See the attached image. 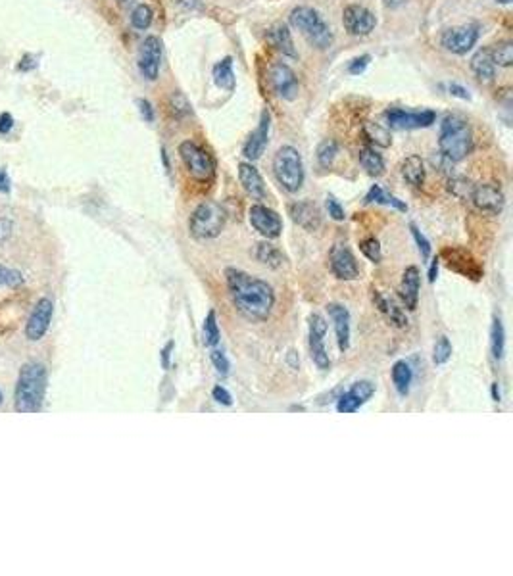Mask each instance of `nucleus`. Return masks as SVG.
<instances>
[{"mask_svg":"<svg viewBox=\"0 0 513 576\" xmlns=\"http://www.w3.org/2000/svg\"><path fill=\"white\" fill-rule=\"evenodd\" d=\"M256 258L260 263H264V265H267V267L272 269H279L281 265L285 263V256H283V252H281L275 244L267 242V240L258 244Z\"/></svg>","mask_w":513,"mask_h":576,"instance_id":"2f4dec72","label":"nucleus"},{"mask_svg":"<svg viewBox=\"0 0 513 576\" xmlns=\"http://www.w3.org/2000/svg\"><path fill=\"white\" fill-rule=\"evenodd\" d=\"M438 148L444 158L452 163L466 160L471 148H473V135L466 119L458 115L444 117L440 125V137H438Z\"/></svg>","mask_w":513,"mask_h":576,"instance_id":"7ed1b4c3","label":"nucleus"},{"mask_svg":"<svg viewBox=\"0 0 513 576\" xmlns=\"http://www.w3.org/2000/svg\"><path fill=\"white\" fill-rule=\"evenodd\" d=\"M419 286H421V275L417 267H408L402 275V283L398 286V296L402 300L408 309H415L417 302H419Z\"/></svg>","mask_w":513,"mask_h":576,"instance_id":"5701e85b","label":"nucleus"},{"mask_svg":"<svg viewBox=\"0 0 513 576\" xmlns=\"http://www.w3.org/2000/svg\"><path fill=\"white\" fill-rule=\"evenodd\" d=\"M273 173L287 192H298L304 184V161L295 146H281L273 158Z\"/></svg>","mask_w":513,"mask_h":576,"instance_id":"39448f33","label":"nucleus"},{"mask_svg":"<svg viewBox=\"0 0 513 576\" xmlns=\"http://www.w3.org/2000/svg\"><path fill=\"white\" fill-rule=\"evenodd\" d=\"M181 6H185L187 10H198L200 8V0H177Z\"/></svg>","mask_w":513,"mask_h":576,"instance_id":"052dcab7","label":"nucleus"},{"mask_svg":"<svg viewBox=\"0 0 513 576\" xmlns=\"http://www.w3.org/2000/svg\"><path fill=\"white\" fill-rule=\"evenodd\" d=\"M373 302L375 306L379 307V311H381L387 319H389L392 325H396V327H400V329H404V327H408V317H406V313L400 309V307L392 302V300L385 298V296H381L379 292L373 290Z\"/></svg>","mask_w":513,"mask_h":576,"instance_id":"a878e982","label":"nucleus"},{"mask_svg":"<svg viewBox=\"0 0 513 576\" xmlns=\"http://www.w3.org/2000/svg\"><path fill=\"white\" fill-rule=\"evenodd\" d=\"M179 156L188 173L198 181H210L216 173V161L202 146L193 140H185L179 145Z\"/></svg>","mask_w":513,"mask_h":576,"instance_id":"0eeeda50","label":"nucleus"},{"mask_svg":"<svg viewBox=\"0 0 513 576\" xmlns=\"http://www.w3.org/2000/svg\"><path fill=\"white\" fill-rule=\"evenodd\" d=\"M329 267L339 281H356L359 276L358 261L346 244L333 246L329 253Z\"/></svg>","mask_w":513,"mask_h":576,"instance_id":"9b49d317","label":"nucleus"},{"mask_svg":"<svg viewBox=\"0 0 513 576\" xmlns=\"http://www.w3.org/2000/svg\"><path fill=\"white\" fill-rule=\"evenodd\" d=\"M52 313H54L52 300L40 298L35 304V307H33L31 315L27 319V325H25V337H27V340L37 342V340H40V338L47 334L50 321H52Z\"/></svg>","mask_w":513,"mask_h":576,"instance_id":"ddd939ff","label":"nucleus"},{"mask_svg":"<svg viewBox=\"0 0 513 576\" xmlns=\"http://www.w3.org/2000/svg\"><path fill=\"white\" fill-rule=\"evenodd\" d=\"M348 394H350L352 398L358 401L359 406H364V404L369 401L371 396L375 394V386L371 381H358V383L352 384V388L348 390Z\"/></svg>","mask_w":513,"mask_h":576,"instance_id":"58836bf2","label":"nucleus"},{"mask_svg":"<svg viewBox=\"0 0 513 576\" xmlns=\"http://www.w3.org/2000/svg\"><path fill=\"white\" fill-rule=\"evenodd\" d=\"M359 250L362 253L366 256L367 260L373 261V263H379L382 260V252H381V244L377 238H366L362 244H359Z\"/></svg>","mask_w":513,"mask_h":576,"instance_id":"79ce46f5","label":"nucleus"},{"mask_svg":"<svg viewBox=\"0 0 513 576\" xmlns=\"http://www.w3.org/2000/svg\"><path fill=\"white\" fill-rule=\"evenodd\" d=\"M162 64V40L158 37H147L139 50V71L147 81H156Z\"/></svg>","mask_w":513,"mask_h":576,"instance_id":"4468645a","label":"nucleus"},{"mask_svg":"<svg viewBox=\"0 0 513 576\" xmlns=\"http://www.w3.org/2000/svg\"><path fill=\"white\" fill-rule=\"evenodd\" d=\"M479 27L469 23V25H459V27H452V29L444 31L440 43L443 46L452 54H458L463 56L469 50H473V46L479 40Z\"/></svg>","mask_w":513,"mask_h":576,"instance_id":"1a4fd4ad","label":"nucleus"},{"mask_svg":"<svg viewBox=\"0 0 513 576\" xmlns=\"http://www.w3.org/2000/svg\"><path fill=\"white\" fill-rule=\"evenodd\" d=\"M171 350H173V342H168V344L163 346V350H162V367L163 369H170V360H171Z\"/></svg>","mask_w":513,"mask_h":576,"instance_id":"13d9d810","label":"nucleus"},{"mask_svg":"<svg viewBox=\"0 0 513 576\" xmlns=\"http://www.w3.org/2000/svg\"><path fill=\"white\" fill-rule=\"evenodd\" d=\"M137 106H139V112L140 115H142V119L147 123H152L154 121V108H152V104L148 102L147 98H139L137 100Z\"/></svg>","mask_w":513,"mask_h":576,"instance_id":"603ef678","label":"nucleus"},{"mask_svg":"<svg viewBox=\"0 0 513 576\" xmlns=\"http://www.w3.org/2000/svg\"><path fill=\"white\" fill-rule=\"evenodd\" d=\"M358 158L362 168L367 171V175L379 177L385 173V160H382L381 154L375 152V148H371V146H362Z\"/></svg>","mask_w":513,"mask_h":576,"instance_id":"c756f323","label":"nucleus"},{"mask_svg":"<svg viewBox=\"0 0 513 576\" xmlns=\"http://www.w3.org/2000/svg\"><path fill=\"white\" fill-rule=\"evenodd\" d=\"M239 181H241L242 189L246 191V194L252 196L254 200L267 198L264 179H262L260 171H258L250 161H242V163H239Z\"/></svg>","mask_w":513,"mask_h":576,"instance_id":"412c9836","label":"nucleus"},{"mask_svg":"<svg viewBox=\"0 0 513 576\" xmlns=\"http://www.w3.org/2000/svg\"><path fill=\"white\" fill-rule=\"evenodd\" d=\"M359 407L362 406H359L358 401H356V399L352 398L350 394L346 392V394L339 399V404H336V411H339V413H354V411H358Z\"/></svg>","mask_w":513,"mask_h":576,"instance_id":"09e8293b","label":"nucleus"},{"mask_svg":"<svg viewBox=\"0 0 513 576\" xmlns=\"http://www.w3.org/2000/svg\"><path fill=\"white\" fill-rule=\"evenodd\" d=\"M225 276L227 288L239 313L250 321H265L272 315L275 306V292L272 284L235 267L227 269Z\"/></svg>","mask_w":513,"mask_h":576,"instance_id":"f257e3e1","label":"nucleus"},{"mask_svg":"<svg viewBox=\"0 0 513 576\" xmlns=\"http://www.w3.org/2000/svg\"><path fill=\"white\" fill-rule=\"evenodd\" d=\"M269 83H272L273 91L277 92L281 98L295 100L298 96V89H300L298 77L283 61H277L269 68Z\"/></svg>","mask_w":513,"mask_h":576,"instance_id":"2eb2a0df","label":"nucleus"},{"mask_svg":"<svg viewBox=\"0 0 513 576\" xmlns=\"http://www.w3.org/2000/svg\"><path fill=\"white\" fill-rule=\"evenodd\" d=\"M47 367L39 361L24 363L14 390V409L17 413H39L47 394Z\"/></svg>","mask_w":513,"mask_h":576,"instance_id":"f03ea898","label":"nucleus"},{"mask_svg":"<svg viewBox=\"0 0 513 576\" xmlns=\"http://www.w3.org/2000/svg\"><path fill=\"white\" fill-rule=\"evenodd\" d=\"M119 4H129V2H133V0H117Z\"/></svg>","mask_w":513,"mask_h":576,"instance_id":"69168bd1","label":"nucleus"},{"mask_svg":"<svg viewBox=\"0 0 513 576\" xmlns=\"http://www.w3.org/2000/svg\"><path fill=\"white\" fill-rule=\"evenodd\" d=\"M385 119L389 123L390 129H425V127H431L436 121V114L433 110L408 112V110H402V108H390V110L385 112Z\"/></svg>","mask_w":513,"mask_h":576,"instance_id":"6e6552de","label":"nucleus"},{"mask_svg":"<svg viewBox=\"0 0 513 576\" xmlns=\"http://www.w3.org/2000/svg\"><path fill=\"white\" fill-rule=\"evenodd\" d=\"M290 25L308 38V43L319 50H325L333 45V31L318 10L310 6H298L290 12Z\"/></svg>","mask_w":513,"mask_h":576,"instance_id":"20e7f679","label":"nucleus"},{"mask_svg":"<svg viewBox=\"0 0 513 576\" xmlns=\"http://www.w3.org/2000/svg\"><path fill=\"white\" fill-rule=\"evenodd\" d=\"M336 154H339V145H336V140H333V138L323 140L318 148L319 165H321V168H331L334 158H336Z\"/></svg>","mask_w":513,"mask_h":576,"instance_id":"e433bc0d","label":"nucleus"},{"mask_svg":"<svg viewBox=\"0 0 513 576\" xmlns=\"http://www.w3.org/2000/svg\"><path fill=\"white\" fill-rule=\"evenodd\" d=\"M471 69L481 81H492L496 75V64L492 60L490 48H481L471 58Z\"/></svg>","mask_w":513,"mask_h":576,"instance_id":"393cba45","label":"nucleus"},{"mask_svg":"<svg viewBox=\"0 0 513 576\" xmlns=\"http://www.w3.org/2000/svg\"><path fill=\"white\" fill-rule=\"evenodd\" d=\"M382 2H385V6L398 8V6H402V4H404L406 0H382Z\"/></svg>","mask_w":513,"mask_h":576,"instance_id":"680f3d73","label":"nucleus"},{"mask_svg":"<svg viewBox=\"0 0 513 576\" xmlns=\"http://www.w3.org/2000/svg\"><path fill=\"white\" fill-rule=\"evenodd\" d=\"M152 20H154V12H152V8L148 6V4H139L131 12V25L135 29H148L152 25Z\"/></svg>","mask_w":513,"mask_h":576,"instance_id":"c9c22d12","label":"nucleus"},{"mask_svg":"<svg viewBox=\"0 0 513 576\" xmlns=\"http://www.w3.org/2000/svg\"><path fill=\"white\" fill-rule=\"evenodd\" d=\"M210 360H211V365L216 367V371H218L219 375H223V376L229 375V371H231V363H229V360H227L225 353L219 352V350H211Z\"/></svg>","mask_w":513,"mask_h":576,"instance_id":"49530a36","label":"nucleus"},{"mask_svg":"<svg viewBox=\"0 0 513 576\" xmlns=\"http://www.w3.org/2000/svg\"><path fill=\"white\" fill-rule=\"evenodd\" d=\"M12 230H14V223L6 217H0V242H6L12 237Z\"/></svg>","mask_w":513,"mask_h":576,"instance_id":"864d4df0","label":"nucleus"},{"mask_svg":"<svg viewBox=\"0 0 513 576\" xmlns=\"http://www.w3.org/2000/svg\"><path fill=\"white\" fill-rule=\"evenodd\" d=\"M12 191V183H10V177L6 173V169L0 168V192H10Z\"/></svg>","mask_w":513,"mask_h":576,"instance_id":"4d7b16f0","label":"nucleus"},{"mask_svg":"<svg viewBox=\"0 0 513 576\" xmlns=\"http://www.w3.org/2000/svg\"><path fill=\"white\" fill-rule=\"evenodd\" d=\"M496 2H500V4H510L512 0H496Z\"/></svg>","mask_w":513,"mask_h":576,"instance_id":"0e129e2a","label":"nucleus"},{"mask_svg":"<svg viewBox=\"0 0 513 576\" xmlns=\"http://www.w3.org/2000/svg\"><path fill=\"white\" fill-rule=\"evenodd\" d=\"M410 230H412V237H413V240H415V244H417V248H419L421 258H423V260H429V258H431V252H433V248H431V242L427 240V237H425V235L417 229V225H415V223H410Z\"/></svg>","mask_w":513,"mask_h":576,"instance_id":"c03bdc74","label":"nucleus"},{"mask_svg":"<svg viewBox=\"0 0 513 576\" xmlns=\"http://www.w3.org/2000/svg\"><path fill=\"white\" fill-rule=\"evenodd\" d=\"M413 381V369L408 361L400 360L392 365V384L400 396H408L410 394V386Z\"/></svg>","mask_w":513,"mask_h":576,"instance_id":"cd10ccee","label":"nucleus"},{"mask_svg":"<svg viewBox=\"0 0 513 576\" xmlns=\"http://www.w3.org/2000/svg\"><path fill=\"white\" fill-rule=\"evenodd\" d=\"M492 398H494V401H500V392H498V384H492Z\"/></svg>","mask_w":513,"mask_h":576,"instance_id":"e2e57ef3","label":"nucleus"},{"mask_svg":"<svg viewBox=\"0 0 513 576\" xmlns=\"http://www.w3.org/2000/svg\"><path fill=\"white\" fill-rule=\"evenodd\" d=\"M443 258L446 265L459 275L467 276L471 281H479L482 276V267L477 263L471 253L463 248H446L443 250Z\"/></svg>","mask_w":513,"mask_h":576,"instance_id":"f3484780","label":"nucleus"},{"mask_svg":"<svg viewBox=\"0 0 513 576\" xmlns=\"http://www.w3.org/2000/svg\"><path fill=\"white\" fill-rule=\"evenodd\" d=\"M269 127H272V115L267 110H264L260 115V123H258L256 131L250 135L248 140L242 146V156L248 161L260 160L262 154L265 152V146L269 140Z\"/></svg>","mask_w":513,"mask_h":576,"instance_id":"a211bd4d","label":"nucleus"},{"mask_svg":"<svg viewBox=\"0 0 513 576\" xmlns=\"http://www.w3.org/2000/svg\"><path fill=\"white\" fill-rule=\"evenodd\" d=\"M14 127V117L8 112H2L0 114V135H6Z\"/></svg>","mask_w":513,"mask_h":576,"instance_id":"5fc2aeb1","label":"nucleus"},{"mask_svg":"<svg viewBox=\"0 0 513 576\" xmlns=\"http://www.w3.org/2000/svg\"><path fill=\"white\" fill-rule=\"evenodd\" d=\"M342 23H344V29L354 37H366L375 29L377 20L369 8L362 6V4H350L342 12Z\"/></svg>","mask_w":513,"mask_h":576,"instance_id":"9d476101","label":"nucleus"},{"mask_svg":"<svg viewBox=\"0 0 513 576\" xmlns=\"http://www.w3.org/2000/svg\"><path fill=\"white\" fill-rule=\"evenodd\" d=\"M402 177L415 189L423 186V183H425V163H423L419 156L413 154V156H408L402 161Z\"/></svg>","mask_w":513,"mask_h":576,"instance_id":"bb28decb","label":"nucleus"},{"mask_svg":"<svg viewBox=\"0 0 513 576\" xmlns=\"http://www.w3.org/2000/svg\"><path fill=\"white\" fill-rule=\"evenodd\" d=\"M225 227V209L218 202H202L188 219V230L196 240L216 238Z\"/></svg>","mask_w":513,"mask_h":576,"instance_id":"423d86ee","label":"nucleus"},{"mask_svg":"<svg viewBox=\"0 0 513 576\" xmlns=\"http://www.w3.org/2000/svg\"><path fill=\"white\" fill-rule=\"evenodd\" d=\"M20 284H24V276L20 271L0 265V286H20Z\"/></svg>","mask_w":513,"mask_h":576,"instance_id":"a18cd8bd","label":"nucleus"},{"mask_svg":"<svg viewBox=\"0 0 513 576\" xmlns=\"http://www.w3.org/2000/svg\"><path fill=\"white\" fill-rule=\"evenodd\" d=\"M471 200L477 209L484 214H500L504 209L505 196L494 184H475Z\"/></svg>","mask_w":513,"mask_h":576,"instance_id":"6ab92c4d","label":"nucleus"},{"mask_svg":"<svg viewBox=\"0 0 513 576\" xmlns=\"http://www.w3.org/2000/svg\"><path fill=\"white\" fill-rule=\"evenodd\" d=\"M490 54H492V60L496 66L500 68H510L513 64V45L510 40H502L490 48Z\"/></svg>","mask_w":513,"mask_h":576,"instance_id":"f704fd0d","label":"nucleus"},{"mask_svg":"<svg viewBox=\"0 0 513 576\" xmlns=\"http://www.w3.org/2000/svg\"><path fill=\"white\" fill-rule=\"evenodd\" d=\"M267 40L272 43L279 52H283L288 58H296V48L292 43V35L287 23H275L272 29L267 31Z\"/></svg>","mask_w":513,"mask_h":576,"instance_id":"b1692460","label":"nucleus"},{"mask_svg":"<svg viewBox=\"0 0 513 576\" xmlns=\"http://www.w3.org/2000/svg\"><path fill=\"white\" fill-rule=\"evenodd\" d=\"M2 401H4V398H2V392H0V406H2Z\"/></svg>","mask_w":513,"mask_h":576,"instance_id":"338daca9","label":"nucleus"},{"mask_svg":"<svg viewBox=\"0 0 513 576\" xmlns=\"http://www.w3.org/2000/svg\"><path fill=\"white\" fill-rule=\"evenodd\" d=\"M438 258L431 261V267H429V283H435L436 275H438Z\"/></svg>","mask_w":513,"mask_h":576,"instance_id":"bf43d9fd","label":"nucleus"},{"mask_svg":"<svg viewBox=\"0 0 513 576\" xmlns=\"http://www.w3.org/2000/svg\"><path fill=\"white\" fill-rule=\"evenodd\" d=\"M369 61H371V56H369V54H362L358 58H354V60L350 61V66H348V73H350V75H359V73H364L367 66H369Z\"/></svg>","mask_w":513,"mask_h":576,"instance_id":"8fccbe9b","label":"nucleus"},{"mask_svg":"<svg viewBox=\"0 0 513 576\" xmlns=\"http://www.w3.org/2000/svg\"><path fill=\"white\" fill-rule=\"evenodd\" d=\"M325 334H327V321L319 313L310 315V352L311 360L321 371L331 367V360L325 348Z\"/></svg>","mask_w":513,"mask_h":576,"instance_id":"f8f14e48","label":"nucleus"},{"mask_svg":"<svg viewBox=\"0 0 513 576\" xmlns=\"http://www.w3.org/2000/svg\"><path fill=\"white\" fill-rule=\"evenodd\" d=\"M170 110L175 117H183V115L191 114V104L181 92H173L170 98Z\"/></svg>","mask_w":513,"mask_h":576,"instance_id":"37998d69","label":"nucleus"},{"mask_svg":"<svg viewBox=\"0 0 513 576\" xmlns=\"http://www.w3.org/2000/svg\"><path fill=\"white\" fill-rule=\"evenodd\" d=\"M364 135L369 142H373L375 146H381V148H389L392 145V137H390V131L381 125V123L366 121L364 123Z\"/></svg>","mask_w":513,"mask_h":576,"instance_id":"72a5a7b5","label":"nucleus"},{"mask_svg":"<svg viewBox=\"0 0 513 576\" xmlns=\"http://www.w3.org/2000/svg\"><path fill=\"white\" fill-rule=\"evenodd\" d=\"M452 357V344L450 340L446 337H440L435 342V350H433V361L436 365H444L448 363V360Z\"/></svg>","mask_w":513,"mask_h":576,"instance_id":"a19ab883","label":"nucleus"},{"mask_svg":"<svg viewBox=\"0 0 513 576\" xmlns=\"http://www.w3.org/2000/svg\"><path fill=\"white\" fill-rule=\"evenodd\" d=\"M288 215L296 225L306 230H318L321 227V212L311 202H295L288 206Z\"/></svg>","mask_w":513,"mask_h":576,"instance_id":"4be33fe9","label":"nucleus"},{"mask_svg":"<svg viewBox=\"0 0 513 576\" xmlns=\"http://www.w3.org/2000/svg\"><path fill=\"white\" fill-rule=\"evenodd\" d=\"M448 91H450L452 96H458V98H461V100H471L469 91H467L466 87H461V84H458V83L448 84Z\"/></svg>","mask_w":513,"mask_h":576,"instance_id":"6e6d98bb","label":"nucleus"},{"mask_svg":"<svg viewBox=\"0 0 513 576\" xmlns=\"http://www.w3.org/2000/svg\"><path fill=\"white\" fill-rule=\"evenodd\" d=\"M473 186L475 184L471 183L469 179H466V177H454V179H450V183H448V191H450L454 196L466 200L471 198Z\"/></svg>","mask_w":513,"mask_h":576,"instance_id":"ea45409f","label":"nucleus"},{"mask_svg":"<svg viewBox=\"0 0 513 576\" xmlns=\"http://www.w3.org/2000/svg\"><path fill=\"white\" fill-rule=\"evenodd\" d=\"M214 81L218 84L219 89H225V91H235V84H237V79H235V71H233V58L227 56L221 61H218L214 66Z\"/></svg>","mask_w":513,"mask_h":576,"instance_id":"c85d7f7f","label":"nucleus"},{"mask_svg":"<svg viewBox=\"0 0 513 576\" xmlns=\"http://www.w3.org/2000/svg\"><path fill=\"white\" fill-rule=\"evenodd\" d=\"M248 219L250 225H252L262 237L267 238V240L277 238L281 235V230H283V221H281L279 214L269 209L267 206H262V204H256V206L250 207Z\"/></svg>","mask_w":513,"mask_h":576,"instance_id":"dca6fc26","label":"nucleus"},{"mask_svg":"<svg viewBox=\"0 0 513 576\" xmlns=\"http://www.w3.org/2000/svg\"><path fill=\"white\" fill-rule=\"evenodd\" d=\"M366 202H369V204H381V206H390L394 207V209H398V212H408V206H406L404 202L400 198H396L394 194H390V192H387L382 186H379V184H373L371 189H369V192L366 194Z\"/></svg>","mask_w":513,"mask_h":576,"instance_id":"7c9ffc66","label":"nucleus"},{"mask_svg":"<svg viewBox=\"0 0 513 576\" xmlns=\"http://www.w3.org/2000/svg\"><path fill=\"white\" fill-rule=\"evenodd\" d=\"M327 311L334 323V334H336L341 352H348V348H350V313H348V309L341 304H329Z\"/></svg>","mask_w":513,"mask_h":576,"instance_id":"aec40b11","label":"nucleus"},{"mask_svg":"<svg viewBox=\"0 0 513 576\" xmlns=\"http://www.w3.org/2000/svg\"><path fill=\"white\" fill-rule=\"evenodd\" d=\"M211 396H214V399H216L218 404H221V406H233V396H231L229 390L223 388V386H216V388L211 390Z\"/></svg>","mask_w":513,"mask_h":576,"instance_id":"3c124183","label":"nucleus"},{"mask_svg":"<svg viewBox=\"0 0 513 576\" xmlns=\"http://www.w3.org/2000/svg\"><path fill=\"white\" fill-rule=\"evenodd\" d=\"M490 348H492V357L500 361L504 357L505 352V329L504 323L500 317L492 319V327H490Z\"/></svg>","mask_w":513,"mask_h":576,"instance_id":"473e14b6","label":"nucleus"},{"mask_svg":"<svg viewBox=\"0 0 513 576\" xmlns=\"http://www.w3.org/2000/svg\"><path fill=\"white\" fill-rule=\"evenodd\" d=\"M325 206H327V212H329V217H333L334 221H344V207H342V204L339 202V200L334 198V196H327L325 200Z\"/></svg>","mask_w":513,"mask_h":576,"instance_id":"de8ad7c7","label":"nucleus"},{"mask_svg":"<svg viewBox=\"0 0 513 576\" xmlns=\"http://www.w3.org/2000/svg\"><path fill=\"white\" fill-rule=\"evenodd\" d=\"M202 342L206 346H216L219 342V327L218 319H216V311H210L204 319Z\"/></svg>","mask_w":513,"mask_h":576,"instance_id":"4c0bfd02","label":"nucleus"}]
</instances>
